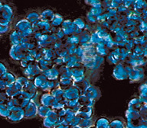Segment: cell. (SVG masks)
Masks as SVG:
<instances>
[{
    "mask_svg": "<svg viewBox=\"0 0 147 128\" xmlns=\"http://www.w3.org/2000/svg\"><path fill=\"white\" fill-rule=\"evenodd\" d=\"M113 75L117 79H124L127 77L126 76L127 72L121 64H119L117 66H115L114 69H113Z\"/></svg>",
    "mask_w": 147,
    "mask_h": 128,
    "instance_id": "cell-19",
    "label": "cell"
},
{
    "mask_svg": "<svg viewBox=\"0 0 147 128\" xmlns=\"http://www.w3.org/2000/svg\"><path fill=\"white\" fill-rule=\"evenodd\" d=\"M90 35H91V33L85 29L78 35L79 42H80V44L81 47H85L91 44L90 43Z\"/></svg>",
    "mask_w": 147,
    "mask_h": 128,
    "instance_id": "cell-15",
    "label": "cell"
},
{
    "mask_svg": "<svg viewBox=\"0 0 147 128\" xmlns=\"http://www.w3.org/2000/svg\"><path fill=\"white\" fill-rule=\"evenodd\" d=\"M64 91V97L67 101L69 100H78L79 96L81 95L80 90L73 85L72 86L69 87L68 89H65Z\"/></svg>",
    "mask_w": 147,
    "mask_h": 128,
    "instance_id": "cell-11",
    "label": "cell"
},
{
    "mask_svg": "<svg viewBox=\"0 0 147 128\" xmlns=\"http://www.w3.org/2000/svg\"><path fill=\"white\" fill-rule=\"evenodd\" d=\"M55 34L56 35V37H57V38L58 41H63L64 39V37H65V36H66L65 34H64V32L63 31L61 28V27H57Z\"/></svg>",
    "mask_w": 147,
    "mask_h": 128,
    "instance_id": "cell-41",
    "label": "cell"
},
{
    "mask_svg": "<svg viewBox=\"0 0 147 128\" xmlns=\"http://www.w3.org/2000/svg\"><path fill=\"white\" fill-rule=\"evenodd\" d=\"M37 64L41 69V73H43L44 71H46L49 69L54 67L53 65V62L51 60H49L45 57L41 58V59H39L38 61H37Z\"/></svg>",
    "mask_w": 147,
    "mask_h": 128,
    "instance_id": "cell-21",
    "label": "cell"
},
{
    "mask_svg": "<svg viewBox=\"0 0 147 128\" xmlns=\"http://www.w3.org/2000/svg\"><path fill=\"white\" fill-rule=\"evenodd\" d=\"M52 111V109L49 107L45 106V105H41L38 108V115H39L41 117H46L48 114H50V112Z\"/></svg>",
    "mask_w": 147,
    "mask_h": 128,
    "instance_id": "cell-32",
    "label": "cell"
},
{
    "mask_svg": "<svg viewBox=\"0 0 147 128\" xmlns=\"http://www.w3.org/2000/svg\"><path fill=\"white\" fill-rule=\"evenodd\" d=\"M24 118H25L24 109L19 107H14L10 111L9 115L7 119L11 122L16 123V122L22 121Z\"/></svg>",
    "mask_w": 147,
    "mask_h": 128,
    "instance_id": "cell-8",
    "label": "cell"
},
{
    "mask_svg": "<svg viewBox=\"0 0 147 128\" xmlns=\"http://www.w3.org/2000/svg\"><path fill=\"white\" fill-rule=\"evenodd\" d=\"M103 61H104L103 57H100V56H98L97 54L96 56H94L93 57V67H92V69L100 68L101 65L103 64Z\"/></svg>",
    "mask_w": 147,
    "mask_h": 128,
    "instance_id": "cell-37",
    "label": "cell"
},
{
    "mask_svg": "<svg viewBox=\"0 0 147 128\" xmlns=\"http://www.w3.org/2000/svg\"><path fill=\"white\" fill-rule=\"evenodd\" d=\"M53 65H54V67H56V68H59L61 66L64 65V61H63V59H62L61 57H57L56 59H55L53 60Z\"/></svg>",
    "mask_w": 147,
    "mask_h": 128,
    "instance_id": "cell-43",
    "label": "cell"
},
{
    "mask_svg": "<svg viewBox=\"0 0 147 128\" xmlns=\"http://www.w3.org/2000/svg\"><path fill=\"white\" fill-rule=\"evenodd\" d=\"M63 21H64V19L61 17V15H60L58 14H55L52 21L51 22V27H60V26L61 25Z\"/></svg>",
    "mask_w": 147,
    "mask_h": 128,
    "instance_id": "cell-36",
    "label": "cell"
},
{
    "mask_svg": "<svg viewBox=\"0 0 147 128\" xmlns=\"http://www.w3.org/2000/svg\"><path fill=\"white\" fill-rule=\"evenodd\" d=\"M13 18V11L9 5H2L0 9V24L10 25Z\"/></svg>",
    "mask_w": 147,
    "mask_h": 128,
    "instance_id": "cell-4",
    "label": "cell"
},
{
    "mask_svg": "<svg viewBox=\"0 0 147 128\" xmlns=\"http://www.w3.org/2000/svg\"><path fill=\"white\" fill-rule=\"evenodd\" d=\"M78 101L81 107H93L94 105V102L93 100H91L90 98L87 97L84 95H80L79 96V98H78Z\"/></svg>",
    "mask_w": 147,
    "mask_h": 128,
    "instance_id": "cell-26",
    "label": "cell"
},
{
    "mask_svg": "<svg viewBox=\"0 0 147 128\" xmlns=\"http://www.w3.org/2000/svg\"><path fill=\"white\" fill-rule=\"evenodd\" d=\"M43 119V125L47 128H53L59 123V117L56 110H52L50 114Z\"/></svg>",
    "mask_w": 147,
    "mask_h": 128,
    "instance_id": "cell-9",
    "label": "cell"
},
{
    "mask_svg": "<svg viewBox=\"0 0 147 128\" xmlns=\"http://www.w3.org/2000/svg\"><path fill=\"white\" fill-rule=\"evenodd\" d=\"M16 30L22 34L24 37H29L33 35L32 25L26 19H22L16 25Z\"/></svg>",
    "mask_w": 147,
    "mask_h": 128,
    "instance_id": "cell-3",
    "label": "cell"
},
{
    "mask_svg": "<svg viewBox=\"0 0 147 128\" xmlns=\"http://www.w3.org/2000/svg\"><path fill=\"white\" fill-rule=\"evenodd\" d=\"M50 93L52 95L53 97H54L58 102H60L61 105H63L64 106L67 100L66 98H65V97H64V91L63 89H61L60 87H57L56 89H53Z\"/></svg>",
    "mask_w": 147,
    "mask_h": 128,
    "instance_id": "cell-14",
    "label": "cell"
},
{
    "mask_svg": "<svg viewBox=\"0 0 147 128\" xmlns=\"http://www.w3.org/2000/svg\"><path fill=\"white\" fill-rule=\"evenodd\" d=\"M103 41V39L99 36V34L96 32H93L90 35V43L92 45L96 46L99 43H100Z\"/></svg>",
    "mask_w": 147,
    "mask_h": 128,
    "instance_id": "cell-38",
    "label": "cell"
},
{
    "mask_svg": "<svg viewBox=\"0 0 147 128\" xmlns=\"http://www.w3.org/2000/svg\"><path fill=\"white\" fill-rule=\"evenodd\" d=\"M95 49H96V54L102 57H103L104 56H107L108 54V53H109V49L103 42H101L100 43L95 46Z\"/></svg>",
    "mask_w": 147,
    "mask_h": 128,
    "instance_id": "cell-27",
    "label": "cell"
},
{
    "mask_svg": "<svg viewBox=\"0 0 147 128\" xmlns=\"http://www.w3.org/2000/svg\"><path fill=\"white\" fill-rule=\"evenodd\" d=\"M6 72H7L6 67H5V66L2 63H0V77H1L3 74H5V73H6Z\"/></svg>",
    "mask_w": 147,
    "mask_h": 128,
    "instance_id": "cell-47",
    "label": "cell"
},
{
    "mask_svg": "<svg viewBox=\"0 0 147 128\" xmlns=\"http://www.w3.org/2000/svg\"><path fill=\"white\" fill-rule=\"evenodd\" d=\"M55 15V13L52 10L46 9L42 13L40 14V18H41V21H45V22L50 23L51 24Z\"/></svg>",
    "mask_w": 147,
    "mask_h": 128,
    "instance_id": "cell-25",
    "label": "cell"
},
{
    "mask_svg": "<svg viewBox=\"0 0 147 128\" xmlns=\"http://www.w3.org/2000/svg\"><path fill=\"white\" fill-rule=\"evenodd\" d=\"M10 111H11V108L8 105L7 102L5 103V104L0 105V115L2 117H5V118H8L9 113H10Z\"/></svg>",
    "mask_w": 147,
    "mask_h": 128,
    "instance_id": "cell-35",
    "label": "cell"
},
{
    "mask_svg": "<svg viewBox=\"0 0 147 128\" xmlns=\"http://www.w3.org/2000/svg\"><path fill=\"white\" fill-rule=\"evenodd\" d=\"M48 78L41 73V75H38L37 77L34 78L33 82H34V85L37 87V89H41V91H43V89H45V87L48 82Z\"/></svg>",
    "mask_w": 147,
    "mask_h": 128,
    "instance_id": "cell-20",
    "label": "cell"
},
{
    "mask_svg": "<svg viewBox=\"0 0 147 128\" xmlns=\"http://www.w3.org/2000/svg\"><path fill=\"white\" fill-rule=\"evenodd\" d=\"M86 2H90L88 4L91 5L92 7L96 6V5H100L101 3L100 1H97V0H96V1H87Z\"/></svg>",
    "mask_w": 147,
    "mask_h": 128,
    "instance_id": "cell-48",
    "label": "cell"
},
{
    "mask_svg": "<svg viewBox=\"0 0 147 128\" xmlns=\"http://www.w3.org/2000/svg\"><path fill=\"white\" fill-rule=\"evenodd\" d=\"M5 92H6L7 95L9 96V98H13L14 96H16L17 94L21 92L22 91V87L17 83V82H14L13 84L10 85L5 89Z\"/></svg>",
    "mask_w": 147,
    "mask_h": 128,
    "instance_id": "cell-16",
    "label": "cell"
},
{
    "mask_svg": "<svg viewBox=\"0 0 147 128\" xmlns=\"http://www.w3.org/2000/svg\"><path fill=\"white\" fill-rule=\"evenodd\" d=\"M109 128H123V126L122 125V123L119 121L114 120L110 122Z\"/></svg>",
    "mask_w": 147,
    "mask_h": 128,
    "instance_id": "cell-44",
    "label": "cell"
},
{
    "mask_svg": "<svg viewBox=\"0 0 147 128\" xmlns=\"http://www.w3.org/2000/svg\"><path fill=\"white\" fill-rule=\"evenodd\" d=\"M37 91H38L37 87L34 85V82L30 80L29 82L23 87L22 91H21V93L25 98L31 100L36 95Z\"/></svg>",
    "mask_w": 147,
    "mask_h": 128,
    "instance_id": "cell-7",
    "label": "cell"
},
{
    "mask_svg": "<svg viewBox=\"0 0 147 128\" xmlns=\"http://www.w3.org/2000/svg\"><path fill=\"white\" fill-rule=\"evenodd\" d=\"M40 103L41 105L51 107L52 110H58L64 107V105L58 102L50 92H45L41 95L40 97Z\"/></svg>",
    "mask_w": 147,
    "mask_h": 128,
    "instance_id": "cell-2",
    "label": "cell"
},
{
    "mask_svg": "<svg viewBox=\"0 0 147 128\" xmlns=\"http://www.w3.org/2000/svg\"><path fill=\"white\" fill-rule=\"evenodd\" d=\"M0 79L2 80L3 83L6 85V88L10 85L13 84L14 82H16V77L11 73L6 72L0 77Z\"/></svg>",
    "mask_w": 147,
    "mask_h": 128,
    "instance_id": "cell-24",
    "label": "cell"
},
{
    "mask_svg": "<svg viewBox=\"0 0 147 128\" xmlns=\"http://www.w3.org/2000/svg\"><path fill=\"white\" fill-rule=\"evenodd\" d=\"M94 125L96 128H109L110 121L105 117H100L96 120Z\"/></svg>",
    "mask_w": 147,
    "mask_h": 128,
    "instance_id": "cell-30",
    "label": "cell"
},
{
    "mask_svg": "<svg viewBox=\"0 0 147 128\" xmlns=\"http://www.w3.org/2000/svg\"><path fill=\"white\" fill-rule=\"evenodd\" d=\"M38 106L33 101H30L27 106L25 108H23L24 113H25V118L32 119L38 115Z\"/></svg>",
    "mask_w": 147,
    "mask_h": 128,
    "instance_id": "cell-10",
    "label": "cell"
},
{
    "mask_svg": "<svg viewBox=\"0 0 147 128\" xmlns=\"http://www.w3.org/2000/svg\"><path fill=\"white\" fill-rule=\"evenodd\" d=\"M58 71H59V79H71L70 69L66 65H63L61 67H59Z\"/></svg>",
    "mask_w": 147,
    "mask_h": 128,
    "instance_id": "cell-28",
    "label": "cell"
},
{
    "mask_svg": "<svg viewBox=\"0 0 147 128\" xmlns=\"http://www.w3.org/2000/svg\"><path fill=\"white\" fill-rule=\"evenodd\" d=\"M70 69L71 77L74 83L80 82L85 79V67L82 63H78Z\"/></svg>",
    "mask_w": 147,
    "mask_h": 128,
    "instance_id": "cell-1",
    "label": "cell"
},
{
    "mask_svg": "<svg viewBox=\"0 0 147 128\" xmlns=\"http://www.w3.org/2000/svg\"><path fill=\"white\" fill-rule=\"evenodd\" d=\"M9 100V96L7 95L5 91H0V105L6 103Z\"/></svg>",
    "mask_w": 147,
    "mask_h": 128,
    "instance_id": "cell-42",
    "label": "cell"
},
{
    "mask_svg": "<svg viewBox=\"0 0 147 128\" xmlns=\"http://www.w3.org/2000/svg\"><path fill=\"white\" fill-rule=\"evenodd\" d=\"M81 95H84L89 98H90L91 100L95 101L96 99H98L100 95V92L96 87L92 85H90Z\"/></svg>",
    "mask_w": 147,
    "mask_h": 128,
    "instance_id": "cell-12",
    "label": "cell"
},
{
    "mask_svg": "<svg viewBox=\"0 0 147 128\" xmlns=\"http://www.w3.org/2000/svg\"><path fill=\"white\" fill-rule=\"evenodd\" d=\"M81 107L78 102V100H69L67 101L65 105H64V107L66 108L67 111H70L74 112V113H78V111L80 109V107Z\"/></svg>",
    "mask_w": 147,
    "mask_h": 128,
    "instance_id": "cell-23",
    "label": "cell"
},
{
    "mask_svg": "<svg viewBox=\"0 0 147 128\" xmlns=\"http://www.w3.org/2000/svg\"><path fill=\"white\" fill-rule=\"evenodd\" d=\"M44 57L53 61L57 57V53L53 48H44Z\"/></svg>",
    "mask_w": 147,
    "mask_h": 128,
    "instance_id": "cell-29",
    "label": "cell"
},
{
    "mask_svg": "<svg viewBox=\"0 0 147 128\" xmlns=\"http://www.w3.org/2000/svg\"><path fill=\"white\" fill-rule=\"evenodd\" d=\"M94 123H93V120L92 118L90 119H80V122L78 123V128H90L93 127Z\"/></svg>",
    "mask_w": 147,
    "mask_h": 128,
    "instance_id": "cell-34",
    "label": "cell"
},
{
    "mask_svg": "<svg viewBox=\"0 0 147 128\" xmlns=\"http://www.w3.org/2000/svg\"><path fill=\"white\" fill-rule=\"evenodd\" d=\"M11 99L13 101L15 107H22V108H25V107L27 106L28 104L29 103L30 101H31L29 100V99L25 98V97L22 95L21 92L17 94L16 96H14L13 98H11Z\"/></svg>",
    "mask_w": 147,
    "mask_h": 128,
    "instance_id": "cell-13",
    "label": "cell"
},
{
    "mask_svg": "<svg viewBox=\"0 0 147 128\" xmlns=\"http://www.w3.org/2000/svg\"><path fill=\"white\" fill-rule=\"evenodd\" d=\"M9 37H10V41H11V43L12 45H21V44H22L24 37L17 30H14L13 31L11 32V34H10Z\"/></svg>",
    "mask_w": 147,
    "mask_h": 128,
    "instance_id": "cell-17",
    "label": "cell"
},
{
    "mask_svg": "<svg viewBox=\"0 0 147 128\" xmlns=\"http://www.w3.org/2000/svg\"><path fill=\"white\" fill-rule=\"evenodd\" d=\"M2 2H0V9H1V8H2Z\"/></svg>",
    "mask_w": 147,
    "mask_h": 128,
    "instance_id": "cell-49",
    "label": "cell"
},
{
    "mask_svg": "<svg viewBox=\"0 0 147 128\" xmlns=\"http://www.w3.org/2000/svg\"><path fill=\"white\" fill-rule=\"evenodd\" d=\"M59 82V87L63 90L68 89L69 87L72 86L74 85V81L72 79H61L58 80Z\"/></svg>",
    "mask_w": 147,
    "mask_h": 128,
    "instance_id": "cell-33",
    "label": "cell"
},
{
    "mask_svg": "<svg viewBox=\"0 0 147 128\" xmlns=\"http://www.w3.org/2000/svg\"><path fill=\"white\" fill-rule=\"evenodd\" d=\"M71 127L68 125V124H67L66 123H64V122H59L58 123H57L56 125L53 128H70Z\"/></svg>",
    "mask_w": 147,
    "mask_h": 128,
    "instance_id": "cell-46",
    "label": "cell"
},
{
    "mask_svg": "<svg viewBox=\"0 0 147 128\" xmlns=\"http://www.w3.org/2000/svg\"><path fill=\"white\" fill-rule=\"evenodd\" d=\"M26 19L33 25L34 24H36L37 22H38L39 21H41L40 14L37 13L35 11H32L28 15L27 17H26Z\"/></svg>",
    "mask_w": 147,
    "mask_h": 128,
    "instance_id": "cell-31",
    "label": "cell"
},
{
    "mask_svg": "<svg viewBox=\"0 0 147 128\" xmlns=\"http://www.w3.org/2000/svg\"><path fill=\"white\" fill-rule=\"evenodd\" d=\"M30 80L28 79L27 77H25V76H21V77L16 78V82L18 83L21 87H22V89L24 86H25V85L27 84L28 82H29Z\"/></svg>",
    "mask_w": 147,
    "mask_h": 128,
    "instance_id": "cell-40",
    "label": "cell"
},
{
    "mask_svg": "<svg viewBox=\"0 0 147 128\" xmlns=\"http://www.w3.org/2000/svg\"><path fill=\"white\" fill-rule=\"evenodd\" d=\"M74 25H75L77 28H78L80 31L82 32L85 29V27H86V23L84 22V21L82 20L81 18H77L73 21Z\"/></svg>",
    "mask_w": 147,
    "mask_h": 128,
    "instance_id": "cell-39",
    "label": "cell"
},
{
    "mask_svg": "<svg viewBox=\"0 0 147 128\" xmlns=\"http://www.w3.org/2000/svg\"><path fill=\"white\" fill-rule=\"evenodd\" d=\"M28 52V51L22 44L21 45H12L9 54H10L11 59L16 60V61L20 62L22 59L25 58Z\"/></svg>",
    "mask_w": 147,
    "mask_h": 128,
    "instance_id": "cell-5",
    "label": "cell"
},
{
    "mask_svg": "<svg viewBox=\"0 0 147 128\" xmlns=\"http://www.w3.org/2000/svg\"><path fill=\"white\" fill-rule=\"evenodd\" d=\"M23 73H24L25 77H27L28 79L32 81V79H34V78L37 77L38 75H41L42 73L38 66L37 62H34V63L28 65L26 68L24 69Z\"/></svg>",
    "mask_w": 147,
    "mask_h": 128,
    "instance_id": "cell-6",
    "label": "cell"
},
{
    "mask_svg": "<svg viewBox=\"0 0 147 128\" xmlns=\"http://www.w3.org/2000/svg\"><path fill=\"white\" fill-rule=\"evenodd\" d=\"M87 19L90 23H92V24H94V23H96L98 21V18L96 17V16H94L90 11L87 14Z\"/></svg>",
    "mask_w": 147,
    "mask_h": 128,
    "instance_id": "cell-45",
    "label": "cell"
},
{
    "mask_svg": "<svg viewBox=\"0 0 147 128\" xmlns=\"http://www.w3.org/2000/svg\"><path fill=\"white\" fill-rule=\"evenodd\" d=\"M81 119H90L93 117V107H80L77 113Z\"/></svg>",
    "mask_w": 147,
    "mask_h": 128,
    "instance_id": "cell-18",
    "label": "cell"
},
{
    "mask_svg": "<svg viewBox=\"0 0 147 128\" xmlns=\"http://www.w3.org/2000/svg\"><path fill=\"white\" fill-rule=\"evenodd\" d=\"M70 128H78V127H71Z\"/></svg>",
    "mask_w": 147,
    "mask_h": 128,
    "instance_id": "cell-50",
    "label": "cell"
},
{
    "mask_svg": "<svg viewBox=\"0 0 147 128\" xmlns=\"http://www.w3.org/2000/svg\"><path fill=\"white\" fill-rule=\"evenodd\" d=\"M42 74L45 75L46 77L48 78V79L57 80L59 79V71H58V69L56 67H52L48 70L44 71Z\"/></svg>",
    "mask_w": 147,
    "mask_h": 128,
    "instance_id": "cell-22",
    "label": "cell"
}]
</instances>
